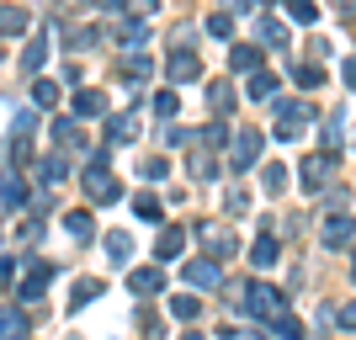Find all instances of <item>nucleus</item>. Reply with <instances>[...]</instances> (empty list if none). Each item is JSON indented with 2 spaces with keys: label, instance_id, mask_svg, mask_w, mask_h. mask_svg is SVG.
Wrapping results in <instances>:
<instances>
[{
  "label": "nucleus",
  "instance_id": "20",
  "mask_svg": "<svg viewBox=\"0 0 356 340\" xmlns=\"http://www.w3.org/2000/svg\"><path fill=\"white\" fill-rule=\"evenodd\" d=\"M96 298H102V282H96V277H80V282H74V298H70V309L80 314L86 303H96Z\"/></svg>",
  "mask_w": 356,
  "mask_h": 340
},
{
  "label": "nucleus",
  "instance_id": "1",
  "mask_svg": "<svg viewBox=\"0 0 356 340\" xmlns=\"http://www.w3.org/2000/svg\"><path fill=\"white\" fill-rule=\"evenodd\" d=\"M239 314H250V319L271 325L277 314H287V298L277 293L271 282H250V287H245V298H239Z\"/></svg>",
  "mask_w": 356,
  "mask_h": 340
},
{
  "label": "nucleus",
  "instance_id": "22",
  "mask_svg": "<svg viewBox=\"0 0 356 340\" xmlns=\"http://www.w3.org/2000/svg\"><path fill=\"white\" fill-rule=\"evenodd\" d=\"M64 229H70L80 245H86V239H96V218H90V213H80V207H74L70 218H64Z\"/></svg>",
  "mask_w": 356,
  "mask_h": 340
},
{
  "label": "nucleus",
  "instance_id": "29",
  "mask_svg": "<svg viewBox=\"0 0 356 340\" xmlns=\"http://www.w3.org/2000/svg\"><path fill=\"white\" fill-rule=\"evenodd\" d=\"M287 22H298V27H314V22H319V6H314V0H287Z\"/></svg>",
  "mask_w": 356,
  "mask_h": 340
},
{
  "label": "nucleus",
  "instance_id": "28",
  "mask_svg": "<svg viewBox=\"0 0 356 340\" xmlns=\"http://www.w3.org/2000/svg\"><path fill=\"white\" fill-rule=\"evenodd\" d=\"M319 138H325V149H341V138H346V112H341V106H335V118H325Z\"/></svg>",
  "mask_w": 356,
  "mask_h": 340
},
{
  "label": "nucleus",
  "instance_id": "43",
  "mask_svg": "<svg viewBox=\"0 0 356 340\" xmlns=\"http://www.w3.org/2000/svg\"><path fill=\"white\" fill-rule=\"evenodd\" d=\"M165 144L181 149V144H192V133H186V128H165Z\"/></svg>",
  "mask_w": 356,
  "mask_h": 340
},
{
  "label": "nucleus",
  "instance_id": "23",
  "mask_svg": "<svg viewBox=\"0 0 356 340\" xmlns=\"http://www.w3.org/2000/svg\"><path fill=\"white\" fill-rule=\"evenodd\" d=\"M229 64H234V70L239 74H245V70H261V48H245V43H234V48H229Z\"/></svg>",
  "mask_w": 356,
  "mask_h": 340
},
{
  "label": "nucleus",
  "instance_id": "6",
  "mask_svg": "<svg viewBox=\"0 0 356 340\" xmlns=\"http://www.w3.org/2000/svg\"><path fill=\"white\" fill-rule=\"evenodd\" d=\"M197 239L213 250L208 261H229V255H239V245H234V234H229V229H208V223H202V229H197Z\"/></svg>",
  "mask_w": 356,
  "mask_h": 340
},
{
  "label": "nucleus",
  "instance_id": "7",
  "mask_svg": "<svg viewBox=\"0 0 356 340\" xmlns=\"http://www.w3.org/2000/svg\"><path fill=\"white\" fill-rule=\"evenodd\" d=\"M160 287H165V266H138V271H128V293L149 298V293H160Z\"/></svg>",
  "mask_w": 356,
  "mask_h": 340
},
{
  "label": "nucleus",
  "instance_id": "34",
  "mask_svg": "<svg viewBox=\"0 0 356 340\" xmlns=\"http://www.w3.org/2000/svg\"><path fill=\"white\" fill-rule=\"evenodd\" d=\"M261 186H266V192L277 197V192L287 186V165H261Z\"/></svg>",
  "mask_w": 356,
  "mask_h": 340
},
{
  "label": "nucleus",
  "instance_id": "3",
  "mask_svg": "<svg viewBox=\"0 0 356 340\" xmlns=\"http://www.w3.org/2000/svg\"><path fill=\"white\" fill-rule=\"evenodd\" d=\"M261 149H266V133H255V128H245V133L234 138V149H229V170L234 176H245L255 160H261Z\"/></svg>",
  "mask_w": 356,
  "mask_h": 340
},
{
  "label": "nucleus",
  "instance_id": "18",
  "mask_svg": "<svg viewBox=\"0 0 356 340\" xmlns=\"http://www.w3.org/2000/svg\"><path fill=\"white\" fill-rule=\"evenodd\" d=\"M170 314H176L181 325H192L197 314H202V298H197V293H176V298H170Z\"/></svg>",
  "mask_w": 356,
  "mask_h": 340
},
{
  "label": "nucleus",
  "instance_id": "14",
  "mask_svg": "<svg viewBox=\"0 0 356 340\" xmlns=\"http://www.w3.org/2000/svg\"><path fill=\"white\" fill-rule=\"evenodd\" d=\"M74 118H106V96L102 90H74Z\"/></svg>",
  "mask_w": 356,
  "mask_h": 340
},
{
  "label": "nucleus",
  "instance_id": "35",
  "mask_svg": "<svg viewBox=\"0 0 356 340\" xmlns=\"http://www.w3.org/2000/svg\"><path fill=\"white\" fill-rule=\"evenodd\" d=\"M43 59H48V43L38 38V43H32L27 54H22V74H38V70H43Z\"/></svg>",
  "mask_w": 356,
  "mask_h": 340
},
{
  "label": "nucleus",
  "instance_id": "30",
  "mask_svg": "<svg viewBox=\"0 0 356 340\" xmlns=\"http://www.w3.org/2000/svg\"><path fill=\"white\" fill-rule=\"evenodd\" d=\"M74 138H80V118H54V144L74 149Z\"/></svg>",
  "mask_w": 356,
  "mask_h": 340
},
{
  "label": "nucleus",
  "instance_id": "31",
  "mask_svg": "<svg viewBox=\"0 0 356 340\" xmlns=\"http://www.w3.org/2000/svg\"><path fill=\"white\" fill-rule=\"evenodd\" d=\"M255 38L266 48H287V32H282V22H255Z\"/></svg>",
  "mask_w": 356,
  "mask_h": 340
},
{
  "label": "nucleus",
  "instance_id": "10",
  "mask_svg": "<svg viewBox=\"0 0 356 340\" xmlns=\"http://www.w3.org/2000/svg\"><path fill=\"white\" fill-rule=\"evenodd\" d=\"M351 239H356V218H346V213H341V218L325 223V250H346Z\"/></svg>",
  "mask_w": 356,
  "mask_h": 340
},
{
  "label": "nucleus",
  "instance_id": "2",
  "mask_svg": "<svg viewBox=\"0 0 356 340\" xmlns=\"http://www.w3.org/2000/svg\"><path fill=\"white\" fill-rule=\"evenodd\" d=\"M330 170H335V149H319V154H309V160L298 165L303 192H325V186H330Z\"/></svg>",
  "mask_w": 356,
  "mask_h": 340
},
{
  "label": "nucleus",
  "instance_id": "36",
  "mask_svg": "<svg viewBox=\"0 0 356 340\" xmlns=\"http://www.w3.org/2000/svg\"><path fill=\"white\" fill-rule=\"evenodd\" d=\"M192 176H197V181H213V176H218V160H213V149H208V154H202V149L192 154Z\"/></svg>",
  "mask_w": 356,
  "mask_h": 340
},
{
  "label": "nucleus",
  "instance_id": "24",
  "mask_svg": "<svg viewBox=\"0 0 356 340\" xmlns=\"http://www.w3.org/2000/svg\"><path fill=\"white\" fill-rule=\"evenodd\" d=\"M208 106L218 112V118H229V112H234V90L223 86V80H213V86H208Z\"/></svg>",
  "mask_w": 356,
  "mask_h": 340
},
{
  "label": "nucleus",
  "instance_id": "11",
  "mask_svg": "<svg viewBox=\"0 0 356 340\" xmlns=\"http://www.w3.org/2000/svg\"><path fill=\"white\" fill-rule=\"evenodd\" d=\"M27 314L11 309V303H0V340H27Z\"/></svg>",
  "mask_w": 356,
  "mask_h": 340
},
{
  "label": "nucleus",
  "instance_id": "42",
  "mask_svg": "<svg viewBox=\"0 0 356 340\" xmlns=\"http://www.w3.org/2000/svg\"><path fill=\"white\" fill-rule=\"evenodd\" d=\"M223 138H229V128H223V122H208V128H202V144H208V149H218Z\"/></svg>",
  "mask_w": 356,
  "mask_h": 340
},
{
  "label": "nucleus",
  "instance_id": "21",
  "mask_svg": "<svg viewBox=\"0 0 356 340\" xmlns=\"http://www.w3.org/2000/svg\"><path fill=\"white\" fill-rule=\"evenodd\" d=\"M102 245H106V255H112V266H122V261H128V255H134V239L122 234V229H112V234H106Z\"/></svg>",
  "mask_w": 356,
  "mask_h": 340
},
{
  "label": "nucleus",
  "instance_id": "5",
  "mask_svg": "<svg viewBox=\"0 0 356 340\" xmlns=\"http://www.w3.org/2000/svg\"><path fill=\"white\" fill-rule=\"evenodd\" d=\"M197 74H202V59H197L192 48H186V43L170 48V59H165V80H170V86H192Z\"/></svg>",
  "mask_w": 356,
  "mask_h": 340
},
{
  "label": "nucleus",
  "instance_id": "39",
  "mask_svg": "<svg viewBox=\"0 0 356 340\" xmlns=\"http://www.w3.org/2000/svg\"><path fill=\"white\" fill-rule=\"evenodd\" d=\"M298 86H303V90H314V86H325V70H319V64H298Z\"/></svg>",
  "mask_w": 356,
  "mask_h": 340
},
{
  "label": "nucleus",
  "instance_id": "17",
  "mask_svg": "<svg viewBox=\"0 0 356 340\" xmlns=\"http://www.w3.org/2000/svg\"><path fill=\"white\" fill-rule=\"evenodd\" d=\"M277 261H282V245H277L271 234H261L255 250H250V266H277Z\"/></svg>",
  "mask_w": 356,
  "mask_h": 340
},
{
  "label": "nucleus",
  "instance_id": "12",
  "mask_svg": "<svg viewBox=\"0 0 356 340\" xmlns=\"http://www.w3.org/2000/svg\"><path fill=\"white\" fill-rule=\"evenodd\" d=\"M186 282H192V287H218L223 282V271H218V261H186Z\"/></svg>",
  "mask_w": 356,
  "mask_h": 340
},
{
  "label": "nucleus",
  "instance_id": "44",
  "mask_svg": "<svg viewBox=\"0 0 356 340\" xmlns=\"http://www.w3.org/2000/svg\"><path fill=\"white\" fill-rule=\"evenodd\" d=\"M223 207H229V213H234V218H239V213H245V192H239V186H234V192L223 197Z\"/></svg>",
  "mask_w": 356,
  "mask_h": 340
},
{
  "label": "nucleus",
  "instance_id": "8",
  "mask_svg": "<svg viewBox=\"0 0 356 340\" xmlns=\"http://www.w3.org/2000/svg\"><path fill=\"white\" fill-rule=\"evenodd\" d=\"M181 250H186V229H160V239H154V255H160V266L165 261H181Z\"/></svg>",
  "mask_w": 356,
  "mask_h": 340
},
{
  "label": "nucleus",
  "instance_id": "41",
  "mask_svg": "<svg viewBox=\"0 0 356 340\" xmlns=\"http://www.w3.org/2000/svg\"><path fill=\"white\" fill-rule=\"evenodd\" d=\"M176 90H160V96H154V112H160V118H176Z\"/></svg>",
  "mask_w": 356,
  "mask_h": 340
},
{
  "label": "nucleus",
  "instance_id": "4",
  "mask_svg": "<svg viewBox=\"0 0 356 340\" xmlns=\"http://www.w3.org/2000/svg\"><path fill=\"white\" fill-rule=\"evenodd\" d=\"M303 122H314V106L309 102H277V138H298L303 133Z\"/></svg>",
  "mask_w": 356,
  "mask_h": 340
},
{
  "label": "nucleus",
  "instance_id": "33",
  "mask_svg": "<svg viewBox=\"0 0 356 340\" xmlns=\"http://www.w3.org/2000/svg\"><path fill=\"white\" fill-rule=\"evenodd\" d=\"M325 319L335 330H356V298H351V303H341V309H325Z\"/></svg>",
  "mask_w": 356,
  "mask_h": 340
},
{
  "label": "nucleus",
  "instance_id": "48",
  "mask_svg": "<svg viewBox=\"0 0 356 340\" xmlns=\"http://www.w3.org/2000/svg\"><path fill=\"white\" fill-rule=\"evenodd\" d=\"M181 340H202V335H181Z\"/></svg>",
  "mask_w": 356,
  "mask_h": 340
},
{
  "label": "nucleus",
  "instance_id": "25",
  "mask_svg": "<svg viewBox=\"0 0 356 340\" xmlns=\"http://www.w3.org/2000/svg\"><path fill=\"white\" fill-rule=\"evenodd\" d=\"M38 170H43L48 186H59V181L70 176V160H64V154H43V160H38Z\"/></svg>",
  "mask_w": 356,
  "mask_h": 340
},
{
  "label": "nucleus",
  "instance_id": "37",
  "mask_svg": "<svg viewBox=\"0 0 356 340\" xmlns=\"http://www.w3.org/2000/svg\"><path fill=\"white\" fill-rule=\"evenodd\" d=\"M134 138V118H106V144H122Z\"/></svg>",
  "mask_w": 356,
  "mask_h": 340
},
{
  "label": "nucleus",
  "instance_id": "9",
  "mask_svg": "<svg viewBox=\"0 0 356 340\" xmlns=\"http://www.w3.org/2000/svg\"><path fill=\"white\" fill-rule=\"evenodd\" d=\"M48 282H54V266H48V261H38V266H32L27 277H22V303H38Z\"/></svg>",
  "mask_w": 356,
  "mask_h": 340
},
{
  "label": "nucleus",
  "instance_id": "47",
  "mask_svg": "<svg viewBox=\"0 0 356 340\" xmlns=\"http://www.w3.org/2000/svg\"><path fill=\"white\" fill-rule=\"evenodd\" d=\"M90 6H96V11H118L122 0H90Z\"/></svg>",
  "mask_w": 356,
  "mask_h": 340
},
{
  "label": "nucleus",
  "instance_id": "15",
  "mask_svg": "<svg viewBox=\"0 0 356 340\" xmlns=\"http://www.w3.org/2000/svg\"><path fill=\"white\" fill-rule=\"evenodd\" d=\"M27 22H32V16L22 11V6H0V38H22Z\"/></svg>",
  "mask_w": 356,
  "mask_h": 340
},
{
  "label": "nucleus",
  "instance_id": "46",
  "mask_svg": "<svg viewBox=\"0 0 356 340\" xmlns=\"http://www.w3.org/2000/svg\"><path fill=\"white\" fill-rule=\"evenodd\" d=\"M341 74H346V86L356 90V59H346V64H341Z\"/></svg>",
  "mask_w": 356,
  "mask_h": 340
},
{
  "label": "nucleus",
  "instance_id": "13",
  "mask_svg": "<svg viewBox=\"0 0 356 340\" xmlns=\"http://www.w3.org/2000/svg\"><path fill=\"white\" fill-rule=\"evenodd\" d=\"M0 202H6V207L27 202V181H22V170H6V176H0Z\"/></svg>",
  "mask_w": 356,
  "mask_h": 340
},
{
  "label": "nucleus",
  "instance_id": "19",
  "mask_svg": "<svg viewBox=\"0 0 356 340\" xmlns=\"http://www.w3.org/2000/svg\"><path fill=\"white\" fill-rule=\"evenodd\" d=\"M134 213H138L144 223H160V218H165V202H160L154 192H138V197H134Z\"/></svg>",
  "mask_w": 356,
  "mask_h": 340
},
{
  "label": "nucleus",
  "instance_id": "32",
  "mask_svg": "<svg viewBox=\"0 0 356 340\" xmlns=\"http://www.w3.org/2000/svg\"><path fill=\"white\" fill-rule=\"evenodd\" d=\"M208 38L229 43V38H234V16H229V11H213V16H208Z\"/></svg>",
  "mask_w": 356,
  "mask_h": 340
},
{
  "label": "nucleus",
  "instance_id": "49",
  "mask_svg": "<svg viewBox=\"0 0 356 340\" xmlns=\"http://www.w3.org/2000/svg\"><path fill=\"white\" fill-rule=\"evenodd\" d=\"M351 282H356V261H351Z\"/></svg>",
  "mask_w": 356,
  "mask_h": 340
},
{
  "label": "nucleus",
  "instance_id": "38",
  "mask_svg": "<svg viewBox=\"0 0 356 340\" xmlns=\"http://www.w3.org/2000/svg\"><path fill=\"white\" fill-rule=\"evenodd\" d=\"M271 330H277L282 340H303V325H298L293 314H277V319H271Z\"/></svg>",
  "mask_w": 356,
  "mask_h": 340
},
{
  "label": "nucleus",
  "instance_id": "40",
  "mask_svg": "<svg viewBox=\"0 0 356 340\" xmlns=\"http://www.w3.org/2000/svg\"><path fill=\"white\" fill-rule=\"evenodd\" d=\"M138 176H144V181H165V176H170V160H144V165H138Z\"/></svg>",
  "mask_w": 356,
  "mask_h": 340
},
{
  "label": "nucleus",
  "instance_id": "26",
  "mask_svg": "<svg viewBox=\"0 0 356 340\" xmlns=\"http://www.w3.org/2000/svg\"><path fill=\"white\" fill-rule=\"evenodd\" d=\"M122 74H128V80H149V74H154V64H149V54H138V48H128V59H122Z\"/></svg>",
  "mask_w": 356,
  "mask_h": 340
},
{
  "label": "nucleus",
  "instance_id": "27",
  "mask_svg": "<svg viewBox=\"0 0 356 340\" xmlns=\"http://www.w3.org/2000/svg\"><path fill=\"white\" fill-rule=\"evenodd\" d=\"M59 102V80H43V74H32V106H54Z\"/></svg>",
  "mask_w": 356,
  "mask_h": 340
},
{
  "label": "nucleus",
  "instance_id": "16",
  "mask_svg": "<svg viewBox=\"0 0 356 340\" xmlns=\"http://www.w3.org/2000/svg\"><path fill=\"white\" fill-rule=\"evenodd\" d=\"M245 96H250V102H271V96H277V74L250 70V86H245Z\"/></svg>",
  "mask_w": 356,
  "mask_h": 340
},
{
  "label": "nucleus",
  "instance_id": "45",
  "mask_svg": "<svg viewBox=\"0 0 356 340\" xmlns=\"http://www.w3.org/2000/svg\"><path fill=\"white\" fill-rule=\"evenodd\" d=\"M16 277V261H11V255H0V282H11Z\"/></svg>",
  "mask_w": 356,
  "mask_h": 340
}]
</instances>
